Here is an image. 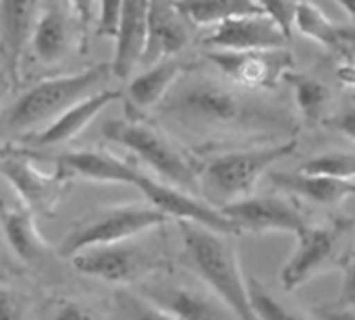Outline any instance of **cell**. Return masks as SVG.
<instances>
[{"label": "cell", "mask_w": 355, "mask_h": 320, "mask_svg": "<svg viewBox=\"0 0 355 320\" xmlns=\"http://www.w3.org/2000/svg\"><path fill=\"white\" fill-rule=\"evenodd\" d=\"M191 42V23L177 8L175 0H150L146 40L139 65L148 67L162 58H173Z\"/></svg>", "instance_id": "4fadbf2b"}, {"label": "cell", "mask_w": 355, "mask_h": 320, "mask_svg": "<svg viewBox=\"0 0 355 320\" xmlns=\"http://www.w3.org/2000/svg\"><path fill=\"white\" fill-rule=\"evenodd\" d=\"M42 0H0V27L2 50L6 69L12 79L19 75L23 52L29 44L35 19L40 15Z\"/></svg>", "instance_id": "ac0fdd59"}, {"label": "cell", "mask_w": 355, "mask_h": 320, "mask_svg": "<svg viewBox=\"0 0 355 320\" xmlns=\"http://www.w3.org/2000/svg\"><path fill=\"white\" fill-rule=\"evenodd\" d=\"M154 110L160 121L208 140H275L297 131L281 102L200 71H183Z\"/></svg>", "instance_id": "6da1fadb"}, {"label": "cell", "mask_w": 355, "mask_h": 320, "mask_svg": "<svg viewBox=\"0 0 355 320\" xmlns=\"http://www.w3.org/2000/svg\"><path fill=\"white\" fill-rule=\"evenodd\" d=\"M119 306L123 308V314L127 320H177L171 317L160 306L152 304L144 296H131V294H119Z\"/></svg>", "instance_id": "4316f807"}, {"label": "cell", "mask_w": 355, "mask_h": 320, "mask_svg": "<svg viewBox=\"0 0 355 320\" xmlns=\"http://www.w3.org/2000/svg\"><path fill=\"white\" fill-rule=\"evenodd\" d=\"M171 221L152 204H119L106 206L75 225L60 242L58 254L71 258L83 248L116 244L139 237L148 231L160 229Z\"/></svg>", "instance_id": "8992f818"}, {"label": "cell", "mask_w": 355, "mask_h": 320, "mask_svg": "<svg viewBox=\"0 0 355 320\" xmlns=\"http://www.w3.org/2000/svg\"><path fill=\"white\" fill-rule=\"evenodd\" d=\"M150 0H121L119 25L114 35V58H112V75L119 79H127L131 71L139 65L144 40H146V23H148Z\"/></svg>", "instance_id": "2e32d148"}, {"label": "cell", "mask_w": 355, "mask_h": 320, "mask_svg": "<svg viewBox=\"0 0 355 320\" xmlns=\"http://www.w3.org/2000/svg\"><path fill=\"white\" fill-rule=\"evenodd\" d=\"M220 212L233 221L239 233H272L285 231L300 235L310 223L304 212L285 196H245L220 206Z\"/></svg>", "instance_id": "30bf717a"}, {"label": "cell", "mask_w": 355, "mask_h": 320, "mask_svg": "<svg viewBox=\"0 0 355 320\" xmlns=\"http://www.w3.org/2000/svg\"><path fill=\"white\" fill-rule=\"evenodd\" d=\"M102 135L133 152L158 179L200 196L198 167L158 127L144 121L110 119L102 125Z\"/></svg>", "instance_id": "5b68a950"}, {"label": "cell", "mask_w": 355, "mask_h": 320, "mask_svg": "<svg viewBox=\"0 0 355 320\" xmlns=\"http://www.w3.org/2000/svg\"><path fill=\"white\" fill-rule=\"evenodd\" d=\"M191 25L214 27L227 19L262 12L258 0H175Z\"/></svg>", "instance_id": "7402d4cb"}, {"label": "cell", "mask_w": 355, "mask_h": 320, "mask_svg": "<svg viewBox=\"0 0 355 320\" xmlns=\"http://www.w3.org/2000/svg\"><path fill=\"white\" fill-rule=\"evenodd\" d=\"M339 306H355V258L349 262L343 285H341V294H339Z\"/></svg>", "instance_id": "d6a6232c"}, {"label": "cell", "mask_w": 355, "mask_h": 320, "mask_svg": "<svg viewBox=\"0 0 355 320\" xmlns=\"http://www.w3.org/2000/svg\"><path fill=\"white\" fill-rule=\"evenodd\" d=\"M300 171L355 181V154L354 152H324L304 162Z\"/></svg>", "instance_id": "484cf974"}, {"label": "cell", "mask_w": 355, "mask_h": 320, "mask_svg": "<svg viewBox=\"0 0 355 320\" xmlns=\"http://www.w3.org/2000/svg\"><path fill=\"white\" fill-rule=\"evenodd\" d=\"M295 150L297 140L287 137L285 142L216 154L198 167L200 196L216 208L252 196L262 175L268 173L275 162L291 156Z\"/></svg>", "instance_id": "277c9868"}, {"label": "cell", "mask_w": 355, "mask_h": 320, "mask_svg": "<svg viewBox=\"0 0 355 320\" xmlns=\"http://www.w3.org/2000/svg\"><path fill=\"white\" fill-rule=\"evenodd\" d=\"M339 35L345 48L355 50V25H339Z\"/></svg>", "instance_id": "8d00e7d4"}, {"label": "cell", "mask_w": 355, "mask_h": 320, "mask_svg": "<svg viewBox=\"0 0 355 320\" xmlns=\"http://www.w3.org/2000/svg\"><path fill=\"white\" fill-rule=\"evenodd\" d=\"M248 292H250V304L258 320H308L295 310L287 308L283 302H279L258 279L248 281Z\"/></svg>", "instance_id": "d4e9b609"}, {"label": "cell", "mask_w": 355, "mask_h": 320, "mask_svg": "<svg viewBox=\"0 0 355 320\" xmlns=\"http://www.w3.org/2000/svg\"><path fill=\"white\" fill-rule=\"evenodd\" d=\"M258 4H260V8H262L264 15H268L270 19H275L281 25V29L287 35H291L297 0H258Z\"/></svg>", "instance_id": "83f0119b"}, {"label": "cell", "mask_w": 355, "mask_h": 320, "mask_svg": "<svg viewBox=\"0 0 355 320\" xmlns=\"http://www.w3.org/2000/svg\"><path fill=\"white\" fill-rule=\"evenodd\" d=\"M206 58L220 71L223 77L248 90H275L289 71L295 69L293 52L283 48L256 50H208Z\"/></svg>", "instance_id": "ba28073f"}, {"label": "cell", "mask_w": 355, "mask_h": 320, "mask_svg": "<svg viewBox=\"0 0 355 320\" xmlns=\"http://www.w3.org/2000/svg\"><path fill=\"white\" fill-rule=\"evenodd\" d=\"M347 15H349V19L354 21L355 25V0H335Z\"/></svg>", "instance_id": "74e56055"}, {"label": "cell", "mask_w": 355, "mask_h": 320, "mask_svg": "<svg viewBox=\"0 0 355 320\" xmlns=\"http://www.w3.org/2000/svg\"><path fill=\"white\" fill-rule=\"evenodd\" d=\"M0 175L27 208L44 217L54 214L69 177L58 167L54 173L40 171L19 148L0 150Z\"/></svg>", "instance_id": "9c48e42d"}, {"label": "cell", "mask_w": 355, "mask_h": 320, "mask_svg": "<svg viewBox=\"0 0 355 320\" xmlns=\"http://www.w3.org/2000/svg\"><path fill=\"white\" fill-rule=\"evenodd\" d=\"M204 42L210 50H256L283 48L287 46L289 35L275 19L258 12L233 17L214 25Z\"/></svg>", "instance_id": "5bb4252c"}, {"label": "cell", "mask_w": 355, "mask_h": 320, "mask_svg": "<svg viewBox=\"0 0 355 320\" xmlns=\"http://www.w3.org/2000/svg\"><path fill=\"white\" fill-rule=\"evenodd\" d=\"M27 319V302L25 298L10 289L0 287V320H25Z\"/></svg>", "instance_id": "f1b7e54d"}, {"label": "cell", "mask_w": 355, "mask_h": 320, "mask_svg": "<svg viewBox=\"0 0 355 320\" xmlns=\"http://www.w3.org/2000/svg\"><path fill=\"white\" fill-rule=\"evenodd\" d=\"M119 98H121V94L116 90L102 87V90L89 94L87 98L79 100L71 108H67L62 115L52 119L46 127H42L29 135H23L21 142L29 148H50V146L67 144V142L75 140L81 131H85L100 117V112L106 106H110L112 102H116Z\"/></svg>", "instance_id": "9a60e30c"}, {"label": "cell", "mask_w": 355, "mask_h": 320, "mask_svg": "<svg viewBox=\"0 0 355 320\" xmlns=\"http://www.w3.org/2000/svg\"><path fill=\"white\" fill-rule=\"evenodd\" d=\"M270 183L291 196L304 198L318 206H339L347 198L355 196V181L331 177V175H312V173H285L272 171Z\"/></svg>", "instance_id": "d6986e66"}, {"label": "cell", "mask_w": 355, "mask_h": 320, "mask_svg": "<svg viewBox=\"0 0 355 320\" xmlns=\"http://www.w3.org/2000/svg\"><path fill=\"white\" fill-rule=\"evenodd\" d=\"M50 320H94V317L85 306H81L77 302H60L54 308Z\"/></svg>", "instance_id": "1f68e13d"}, {"label": "cell", "mask_w": 355, "mask_h": 320, "mask_svg": "<svg viewBox=\"0 0 355 320\" xmlns=\"http://www.w3.org/2000/svg\"><path fill=\"white\" fill-rule=\"evenodd\" d=\"M183 71H185V67L175 56L162 58L154 65H148L139 75H135L129 81V85H127L129 102L139 110L156 108Z\"/></svg>", "instance_id": "44dd1931"}, {"label": "cell", "mask_w": 355, "mask_h": 320, "mask_svg": "<svg viewBox=\"0 0 355 320\" xmlns=\"http://www.w3.org/2000/svg\"><path fill=\"white\" fill-rule=\"evenodd\" d=\"M322 125L333 129V131H339L341 135H345V137L355 142V106H347L341 112H335V115L327 117L322 121Z\"/></svg>", "instance_id": "4dcf8cb0"}, {"label": "cell", "mask_w": 355, "mask_h": 320, "mask_svg": "<svg viewBox=\"0 0 355 320\" xmlns=\"http://www.w3.org/2000/svg\"><path fill=\"white\" fill-rule=\"evenodd\" d=\"M119 10H121V0H100L98 33H102V35H112V37L116 35Z\"/></svg>", "instance_id": "f546056e"}, {"label": "cell", "mask_w": 355, "mask_h": 320, "mask_svg": "<svg viewBox=\"0 0 355 320\" xmlns=\"http://www.w3.org/2000/svg\"><path fill=\"white\" fill-rule=\"evenodd\" d=\"M293 27L327 50H345L339 35V25H335L316 4L308 0H297Z\"/></svg>", "instance_id": "cb8c5ba5"}, {"label": "cell", "mask_w": 355, "mask_h": 320, "mask_svg": "<svg viewBox=\"0 0 355 320\" xmlns=\"http://www.w3.org/2000/svg\"><path fill=\"white\" fill-rule=\"evenodd\" d=\"M316 317L320 320H355L354 306H335V308H318Z\"/></svg>", "instance_id": "e575fe53"}, {"label": "cell", "mask_w": 355, "mask_h": 320, "mask_svg": "<svg viewBox=\"0 0 355 320\" xmlns=\"http://www.w3.org/2000/svg\"><path fill=\"white\" fill-rule=\"evenodd\" d=\"M112 77V65L100 62L85 71L44 79L21 94L2 115V131L12 135H29L33 129L46 127L67 108L104 87Z\"/></svg>", "instance_id": "3957f363"}, {"label": "cell", "mask_w": 355, "mask_h": 320, "mask_svg": "<svg viewBox=\"0 0 355 320\" xmlns=\"http://www.w3.org/2000/svg\"><path fill=\"white\" fill-rule=\"evenodd\" d=\"M177 223L185 262L204 283V287L220 298L239 320H258L250 304L248 281L241 273L239 256L231 235L191 221Z\"/></svg>", "instance_id": "7a4b0ae2"}, {"label": "cell", "mask_w": 355, "mask_h": 320, "mask_svg": "<svg viewBox=\"0 0 355 320\" xmlns=\"http://www.w3.org/2000/svg\"><path fill=\"white\" fill-rule=\"evenodd\" d=\"M69 4L83 25H89L96 19V0H69Z\"/></svg>", "instance_id": "836d02e7"}, {"label": "cell", "mask_w": 355, "mask_h": 320, "mask_svg": "<svg viewBox=\"0 0 355 320\" xmlns=\"http://www.w3.org/2000/svg\"><path fill=\"white\" fill-rule=\"evenodd\" d=\"M139 296L166 310L177 320H239L235 312L210 289H198L175 281L141 285Z\"/></svg>", "instance_id": "7c38bea8"}, {"label": "cell", "mask_w": 355, "mask_h": 320, "mask_svg": "<svg viewBox=\"0 0 355 320\" xmlns=\"http://www.w3.org/2000/svg\"><path fill=\"white\" fill-rule=\"evenodd\" d=\"M0 221L6 244L21 262L33 264L50 254V246L37 229L35 212L19 198L0 202Z\"/></svg>", "instance_id": "e0dca14e"}, {"label": "cell", "mask_w": 355, "mask_h": 320, "mask_svg": "<svg viewBox=\"0 0 355 320\" xmlns=\"http://www.w3.org/2000/svg\"><path fill=\"white\" fill-rule=\"evenodd\" d=\"M337 77L343 85L355 90V62H345L337 69Z\"/></svg>", "instance_id": "d590c367"}, {"label": "cell", "mask_w": 355, "mask_h": 320, "mask_svg": "<svg viewBox=\"0 0 355 320\" xmlns=\"http://www.w3.org/2000/svg\"><path fill=\"white\" fill-rule=\"evenodd\" d=\"M29 46L33 56L42 65H56L71 48V23L64 8L56 0H48L40 6Z\"/></svg>", "instance_id": "ffe728a7"}, {"label": "cell", "mask_w": 355, "mask_h": 320, "mask_svg": "<svg viewBox=\"0 0 355 320\" xmlns=\"http://www.w3.org/2000/svg\"><path fill=\"white\" fill-rule=\"evenodd\" d=\"M133 239L83 248L69 260L73 269L85 277L106 283H127L137 279L150 264L148 252Z\"/></svg>", "instance_id": "8fae6325"}, {"label": "cell", "mask_w": 355, "mask_h": 320, "mask_svg": "<svg viewBox=\"0 0 355 320\" xmlns=\"http://www.w3.org/2000/svg\"><path fill=\"white\" fill-rule=\"evenodd\" d=\"M352 223L337 219L329 225H308L297 235V248L281 271V285L287 292L302 287L316 275L333 269L343 254Z\"/></svg>", "instance_id": "52a82bcc"}, {"label": "cell", "mask_w": 355, "mask_h": 320, "mask_svg": "<svg viewBox=\"0 0 355 320\" xmlns=\"http://www.w3.org/2000/svg\"><path fill=\"white\" fill-rule=\"evenodd\" d=\"M285 79L293 87L300 115L310 123H322L327 119V108L331 102V87L318 77L297 73L295 69L289 71Z\"/></svg>", "instance_id": "603a6c76"}]
</instances>
